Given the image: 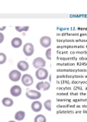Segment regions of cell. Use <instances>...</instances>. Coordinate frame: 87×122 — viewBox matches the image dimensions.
<instances>
[{
	"instance_id": "cell-16",
	"label": "cell",
	"mask_w": 87,
	"mask_h": 122,
	"mask_svg": "<svg viewBox=\"0 0 87 122\" xmlns=\"http://www.w3.org/2000/svg\"><path fill=\"white\" fill-rule=\"evenodd\" d=\"M15 30L18 32H26L29 30V26H16Z\"/></svg>"
},
{
	"instance_id": "cell-18",
	"label": "cell",
	"mask_w": 87,
	"mask_h": 122,
	"mask_svg": "<svg viewBox=\"0 0 87 122\" xmlns=\"http://www.w3.org/2000/svg\"><path fill=\"white\" fill-rule=\"evenodd\" d=\"M7 60V56L4 53H0V64H4Z\"/></svg>"
},
{
	"instance_id": "cell-1",
	"label": "cell",
	"mask_w": 87,
	"mask_h": 122,
	"mask_svg": "<svg viewBox=\"0 0 87 122\" xmlns=\"http://www.w3.org/2000/svg\"><path fill=\"white\" fill-rule=\"evenodd\" d=\"M48 71L46 70L45 68H40L37 69V71L35 72V76L37 79L41 80V81H43L44 79H47L48 77Z\"/></svg>"
},
{
	"instance_id": "cell-5",
	"label": "cell",
	"mask_w": 87,
	"mask_h": 122,
	"mask_svg": "<svg viewBox=\"0 0 87 122\" xmlns=\"http://www.w3.org/2000/svg\"><path fill=\"white\" fill-rule=\"evenodd\" d=\"M21 82L25 86H31L34 83V79L30 74H25L21 76Z\"/></svg>"
},
{
	"instance_id": "cell-12",
	"label": "cell",
	"mask_w": 87,
	"mask_h": 122,
	"mask_svg": "<svg viewBox=\"0 0 87 122\" xmlns=\"http://www.w3.org/2000/svg\"><path fill=\"white\" fill-rule=\"evenodd\" d=\"M11 45L14 48H19L22 45V40L20 37H14L13 39L11 41Z\"/></svg>"
},
{
	"instance_id": "cell-19",
	"label": "cell",
	"mask_w": 87,
	"mask_h": 122,
	"mask_svg": "<svg viewBox=\"0 0 87 122\" xmlns=\"http://www.w3.org/2000/svg\"><path fill=\"white\" fill-rule=\"evenodd\" d=\"M45 56H46L47 59L51 60V48H48L46 52H45Z\"/></svg>"
},
{
	"instance_id": "cell-21",
	"label": "cell",
	"mask_w": 87,
	"mask_h": 122,
	"mask_svg": "<svg viewBox=\"0 0 87 122\" xmlns=\"http://www.w3.org/2000/svg\"><path fill=\"white\" fill-rule=\"evenodd\" d=\"M6 28V27L5 26H2V27H0V32L2 31V30H5Z\"/></svg>"
},
{
	"instance_id": "cell-15",
	"label": "cell",
	"mask_w": 87,
	"mask_h": 122,
	"mask_svg": "<svg viewBox=\"0 0 87 122\" xmlns=\"http://www.w3.org/2000/svg\"><path fill=\"white\" fill-rule=\"evenodd\" d=\"M34 122H47V118L44 114H37L34 119Z\"/></svg>"
},
{
	"instance_id": "cell-22",
	"label": "cell",
	"mask_w": 87,
	"mask_h": 122,
	"mask_svg": "<svg viewBox=\"0 0 87 122\" xmlns=\"http://www.w3.org/2000/svg\"><path fill=\"white\" fill-rule=\"evenodd\" d=\"M9 122H16L15 121H9Z\"/></svg>"
},
{
	"instance_id": "cell-6",
	"label": "cell",
	"mask_w": 87,
	"mask_h": 122,
	"mask_svg": "<svg viewBox=\"0 0 87 122\" xmlns=\"http://www.w3.org/2000/svg\"><path fill=\"white\" fill-rule=\"evenodd\" d=\"M33 66L36 68L37 70L40 68H44L46 66V61L44 60L42 57H36L32 62Z\"/></svg>"
},
{
	"instance_id": "cell-11",
	"label": "cell",
	"mask_w": 87,
	"mask_h": 122,
	"mask_svg": "<svg viewBox=\"0 0 87 122\" xmlns=\"http://www.w3.org/2000/svg\"><path fill=\"white\" fill-rule=\"evenodd\" d=\"M31 110L33 111L34 112H39L41 111L43 108V105H42V103L39 101H34L31 103Z\"/></svg>"
},
{
	"instance_id": "cell-4",
	"label": "cell",
	"mask_w": 87,
	"mask_h": 122,
	"mask_svg": "<svg viewBox=\"0 0 87 122\" xmlns=\"http://www.w3.org/2000/svg\"><path fill=\"white\" fill-rule=\"evenodd\" d=\"M35 52V47L31 43H26L23 47V53L25 56H31Z\"/></svg>"
},
{
	"instance_id": "cell-13",
	"label": "cell",
	"mask_w": 87,
	"mask_h": 122,
	"mask_svg": "<svg viewBox=\"0 0 87 122\" xmlns=\"http://www.w3.org/2000/svg\"><path fill=\"white\" fill-rule=\"evenodd\" d=\"M2 104L5 107H12L14 105V101H13V99H12L11 98L5 97L2 98Z\"/></svg>"
},
{
	"instance_id": "cell-3",
	"label": "cell",
	"mask_w": 87,
	"mask_h": 122,
	"mask_svg": "<svg viewBox=\"0 0 87 122\" xmlns=\"http://www.w3.org/2000/svg\"><path fill=\"white\" fill-rule=\"evenodd\" d=\"M21 72L18 70H13L9 74V78L12 82H18L21 79Z\"/></svg>"
},
{
	"instance_id": "cell-8",
	"label": "cell",
	"mask_w": 87,
	"mask_h": 122,
	"mask_svg": "<svg viewBox=\"0 0 87 122\" xmlns=\"http://www.w3.org/2000/svg\"><path fill=\"white\" fill-rule=\"evenodd\" d=\"M40 44L44 48H49L51 45V38L48 36H43L40 39Z\"/></svg>"
},
{
	"instance_id": "cell-9",
	"label": "cell",
	"mask_w": 87,
	"mask_h": 122,
	"mask_svg": "<svg viewBox=\"0 0 87 122\" xmlns=\"http://www.w3.org/2000/svg\"><path fill=\"white\" fill-rule=\"evenodd\" d=\"M21 92H22L21 88L18 85H15L10 89V94L13 97H18L19 95H21Z\"/></svg>"
},
{
	"instance_id": "cell-10",
	"label": "cell",
	"mask_w": 87,
	"mask_h": 122,
	"mask_svg": "<svg viewBox=\"0 0 87 122\" xmlns=\"http://www.w3.org/2000/svg\"><path fill=\"white\" fill-rule=\"evenodd\" d=\"M17 67L18 69V70L20 72H25L27 71L28 69H29V64L27 61H25V60H21L17 64Z\"/></svg>"
},
{
	"instance_id": "cell-17",
	"label": "cell",
	"mask_w": 87,
	"mask_h": 122,
	"mask_svg": "<svg viewBox=\"0 0 87 122\" xmlns=\"http://www.w3.org/2000/svg\"><path fill=\"white\" fill-rule=\"evenodd\" d=\"M44 107L46 108V110L48 111V112H51V99H48V100L44 102Z\"/></svg>"
},
{
	"instance_id": "cell-7",
	"label": "cell",
	"mask_w": 87,
	"mask_h": 122,
	"mask_svg": "<svg viewBox=\"0 0 87 122\" xmlns=\"http://www.w3.org/2000/svg\"><path fill=\"white\" fill-rule=\"evenodd\" d=\"M51 88V83L46 81H41L37 83L36 89L38 91H47Z\"/></svg>"
},
{
	"instance_id": "cell-14",
	"label": "cell",
	"mask_w": 87,
	"mask_h": 122,
	"mask_svg": "<svg viewBox=\"0 0 87 122\" xmlns=\"http://www.w3.org/2000/svg\"><path fill=\"white\" fill-rule=\"evenodd\" d=\"M25 112L24 111H18L15 114V119L17 121H21L25 119Z\"/></svg>"
},
{
	"instance_id": "cell-2",
	"label": "cell",
	"mask_w": 87,
	"mask_h": 122,
	"mask_svg": "<svg viewBox=\"0 0 87 122\" xmlns=\"http://www.w3.org/2000/svg\"><path fill=\"white\" fill-rule=\"evenodd\" d=\"M26 97L29 99H31V100L37 101V99H39L41 97V93L37 90L31 89L27 91V92H26Z\"/></svg>"
},
{
	"instance_id": "cell-20",
	"label": "cell",
	"mask_w": 87,
	"mask_h": 122,
	"mask_svg": "<svg viewBox=\"0 0 87 122\" xmlns=\"http://www.w3.org/2000/svg\"><path fill=\"white\" fill-rule=\"evenodd\" d=\"M5 39V37H4V34H3L2 32H0V44H2L3 41H4Z\"/></svg>"
}]
</instances>
